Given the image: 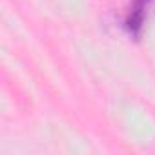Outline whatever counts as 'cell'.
<instances>
[{
    "instance_id": "cell-1",
    "label": "cell",
    "mask_w": 155,
    "mask_h": 155,
    "mask_svg": "<svg viewBox=\"0 0 155 155\" xmlns=\"http://www.w3.org/2000/svg\"><path fill=\"white\" fill-rule=\"evenodd\" d=\"M151 0H133V4L128 11V17H126V29L131 37H139L140 35V28H142V22H144V13H146V8Z\"/></svg>"
}]
</instances>
